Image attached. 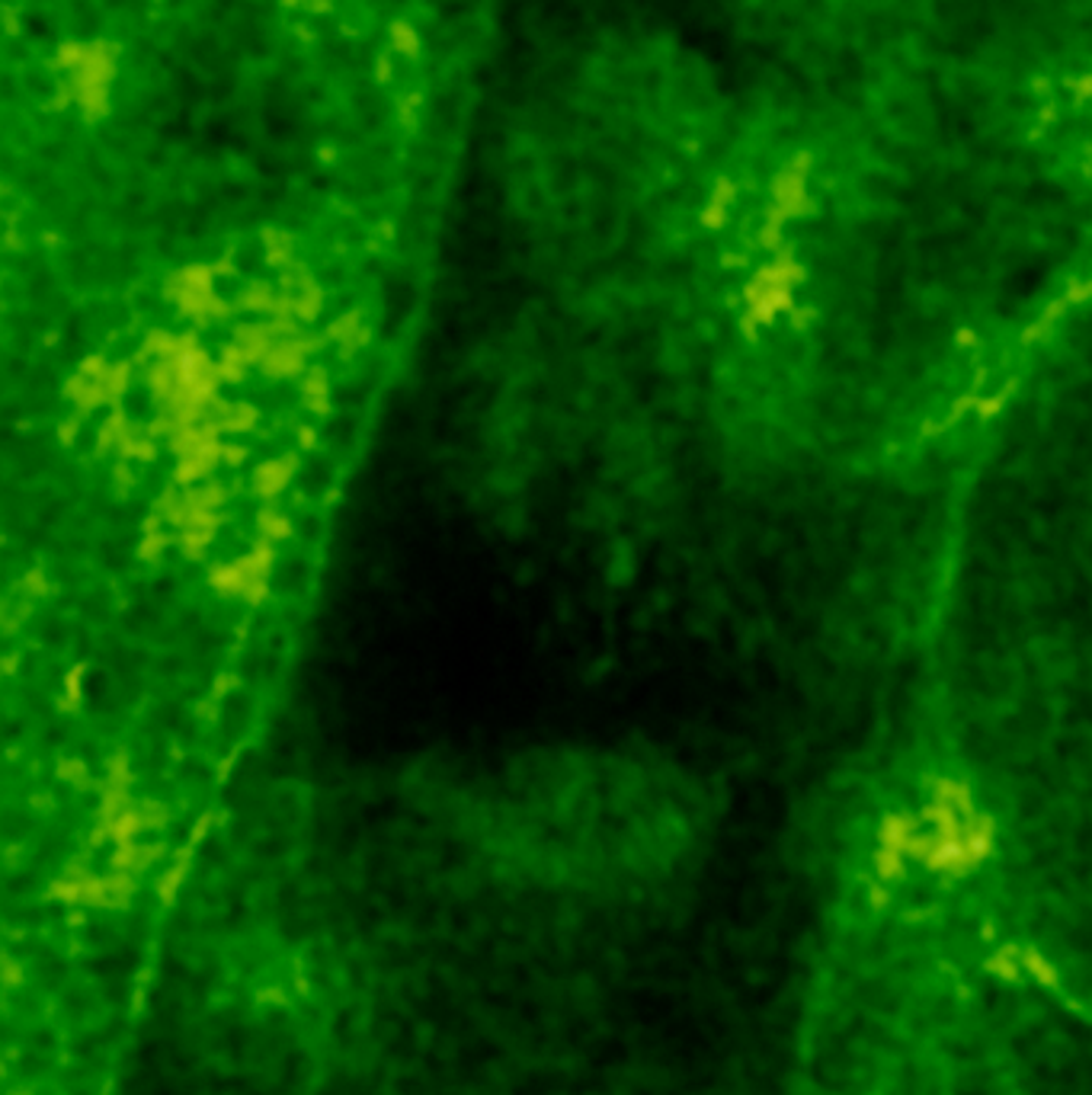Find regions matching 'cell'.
I'll use <instances>...</instances> for the list:
<instances>
[{
    "label": "cell",
    "mask_w": 1092,
    "mask_h": 1095,
    "mask_svg": "<svg viewBox=\"0 0 1092 1095\" xmlns=\"http://www.w3.org/2000/svg\"><path fill=\"white\" fill-rule=\"evenodd\" d=\"M388 36H391V48L397 52V55H404V58H417V55H420V36H417V29H413L411 23H404V19H394V23H391V32H388Z\"/></svg>",
    "instance_id": "cell-19"
},
{
    "label": "cell",
    "mask_w": 1092,
    "mask_h": 1095,
    "mask_svg": "<svg viewBox=\"0 0 1092 1095\" xmlns=\"http://www.w3.org/2000/svg\"><path fill=\"white\" fill-rule=\"evenodd\" d=\"M80 682H84V666H77L71 670V679H67V692H65V711H74L80 708Z\"/></svg>",
    "instance_id": "cell-27"
},
{
    "label": "cell",
    "mask_w": 1092,
    "mask_h": 1095,
    "mask_svg": "<svg viewBox=\"0 0 1092 1095\" xmlns=\"http://www.w3.org/2000/svg\"><path fill=\"white\" fill-rule=\"evenodd\" d=\"M282 3H286V7H301L305 0H282Z\"/></svg>",
    "instance_id": "cell-34"
},
{
    "label": "cell",
    "mask_w": 1092,
    "mask_h": 1095,
    "mask_svg": "<svg viewBox=\"0 0 1092 1095\" xmlns=\"http://www.w3.org/2000/svg\"><path fill=\"white\" fill-rule=\"evenodd\" d=\"M173 445V455H176V474H173V484H180V487H190L192 480H202L209 478L215 465L221 461L225 455V445L218 442V430L209 426V423H202V426H192V430L180 432L176 439H170Z\"/></svg>",
    "instance_id": "cell-4"
},
{
    "label": "cell",
    "mask_w": 1092,
    "mask_h": 1095,
    "mask_svg": "<svg viewBox=\"0 0 1092 1095\" xmlns=\"http://www.w3.org/2000/svg\"><path fill=\"white\" fill-rule=\"evenodd\" d=\"M128 426H132V423L125 420L119 410H115L109 420H103V426H100V451L119 449V442H122V436H125Z\"/></svg>",
    "instance_id": "cell-21"
},
{
    "label": "cell",
    "mask_w": 1092,
    "mask_h": 1095,
    "mask_svg": "<svg viewBox=\"0 0 1092 1095\" xmlns=\"http://www.w3.org/2000/svg\"><path fill=\"white\" fill-rule=\"evenodd\" d=\"M23 589H26V599H42V596L52 589V583L45 580L42 570H29V574L23 576Z\"/></svg>",
    "instance_id": "cell-26"
},
{
    "label": "cell",
    "mask_w": 1092,
    "mask_h": 1095,
    "mask_svg": "<svg viewBox=\"0 0 1092 1095\" xmlns=\"http://www.w3.org/2000/svg\"><path fill=\"white\" fill-rule=\"evenodd\" d=\"M257 528H259V538H266V541H282V538H288V532H292V522H288V516L282 513V509L263 506L259 509V516H257Z\"/></svg>",
    "instance_id": "cell-17"
},
{
    "label": "cell",
    "mask_w": 1092,
    "mask_h": 1095,
    "mask_svg": "<svg viewBox=\"0 0 1092 1095\" xmlns=\"http://www.w3.org/2000/svg\"><path fill=\"white\" fill-rule=\"evenodd\" d=\"M231 343L238 346L244 359L250 365L253 362H263V355L269 353V346L276 343V334H273V324L269 320H250V324H240L234 330V340Z\"/></svg>",
    "instance_id": "cell-10"
},
{
    "label": "cell",
    "mask_w": 1092,
    "mask_h": 1095,
    "mask_svg": "<svg viewBox=\"0 0 1092 1095\" xmlns=\"http://www.w3.org/2000/svg\"><path fill=\"white\" fill-rule=\"evenodd\" d=\"M218 528H221V513H209V516L192 519L190 526L176 528V532H173V541L183 548V554L186 557H202L205 545L215 538Z\"/></svg>",
    "instance_id": "cell-11"
},
{
    "label": "cell",
    "mask_w": 1092,
    "mask_h": 1095,
    "mask_svg": "<svg viewBox=\"0 0 1092 1095\" xmlns=\"http://www.w3.org/2000/svg\"><path fill=\"white\" fill-rule=\"evenodd\" d=\"M263 250H266V259L276 269H286L288 263L295 259L292 234H286V231H279V228H266V231H263Z\"/></svg>",
    "instance_id": "cell-16"
},
{
    "label": "cell",
    "mask_w": 1092,
    "mask_h": 1095,
    "mask_svg": "<svg viewBox=\"0 0 1092 1095\" xmlns=\"http://www.w3.org/2000/svg\"><path fill=\"white\" fill-rule=\"evenodd\" d=\"M321 340L317 336H305V334H295V336H282L276 343L269 346V353L263 355V362L259 368L269 375V378H282V375H295L305 368L308 355L314 353Z\"/></svg>",
    "instance_id": "cell-6"
},
{
    "label": "cell",
    "mask_w": 1092,
    "mask_h": 1095,
    "mask_svg": "<svg viewBox=\"0 0 1092 1095\" xmlns=\"http://www.w3.org/2000/svg\"><path fill=\"white\" fill-rule=\"evenodd\" d=\"M3 670L13 672V670H17V660H13V657H7V660H3Z\"/></svg>",
    "instance_id": "cell-33"
},
{
    "label": "cell",
    "mask_w": 1092,
    "mask_h": 1095,
    "mask_svg": "<svg viewBox=\"0 0 1092 1095\" xmlns=\"http://www.w3.org/2000/svg\"><path fill=\"white\" fill-rule=\"evenodd\" d=\"M109 372H113V362H109L106 355H90V359H84L80 368L71 375L65 394H67V401L74 403V417H86V413H93L96 407L109 403V388H106Z\"/></svg>",
    "instance_id": "cell-5"
},
{
    "label": "cell",
    "mask_w": 1092,
    "mask_h": 1095,
    "mask_svg": "<svg viewBox=\"0 0 1092 1095\" xmlns=\"http://www.w3.org/2000/svg\"><path fill=\"white\" fill-rule=\"evenodd\" d=\"M215 276H218L215 266H202V263L176 269V272L167 276L163 292H167V298H170L173 305L180 307L196 327H205V324H211V320H218V317H228L231 311H234V305H228V301L211 288Z\"/></svg>",
    "instance_id": "cell-1"
},
{
    "label": "cell",
    "mask_w": 1092,
    "mask_h": 1095,
    "mask_svg": "<svg viewBox=\"0 0 1092 1095\" xmlns=\"http://www.w3.org/2000/svg\"><path fill=\"white\" fill-rule=\"evenodd\" d=\"M301 401H305L308 413H314V417H327L330 413V382H327V372L324 368H308L305 378H301Z\"/></svg>",
    "instance_id": "cell-13"
},
{
    "label": "cell",
    "mask_w": 1092,
    "mask_h": 1095,
    "mask_svg": "<svg viewBox=\"0 0 1092 1095\" xmlns=\"http://www.w3.org/2000/svg\"><path fill=\"white\" fill-rule=\"evenodd\" d=\"M244 458H247L244 445H225V455H221V461H228V465H240Z\"/></svg>",
    "instance_id": "cell-30"
},
{
    "label": "cell",
    "mask_w": 1092,
    "mask_h": 1095,
    "mask_svg": "<svg viewBox=\"0 0 1092 1095\" xmlns=\"http://www.w3.org/2000/svg\"><path fill=\"white\" fill-rule=\"evenodd\" d=\"M218 362H221V368H225V378H228V382H240V378H244V368L250 365L234 343L225 346V353L218 355Z\"/></svg>",
    "instance_id": "cell-23"
},
{
    "label": "cell",
    "mask_w": 1092,
    "mask_h": 1095,
    "mask_svg": "<svg viewBox=\"0 0 1092 1095\" xmlns=\"http://www.w3.org/2000/svg\"><path fill=\"white\" fill-rule=\"evenodd\" d=\"M132 484H135L132 471L125 468V465H119V468H115V490H119V493H125V487L132 490Z\"/></svg>",
    "instance_id": "cell-29"
},
{
    "label": "cell",
    "mask_w": 1092,
    "mask_h": 1095,
    "mask_svg": "<svg viewBox=\"0 0 1092 1095\" xmlns=\"http://www.w3.org/2000/svg\"><path fill=\"white\" fill-rule=\"evenodd\" d=\"M298 439H301V445H311V442H314V432L308 430V426H301V430H298Z\"/></svg>",
    "instance_id": "cell-31"
},
{
    "label": "cell",
    "mask_w": 1092,
    "mask_h": 1095,
    "mask_svg": "<svg viewBox=\"0 0 1092 1095\" xmlns=\"http://www.w3.org/2000/svg\"><path fill=\"white\" fill-rule=\"evenodd\" d=\"M119 455L122 461H151L157 455V436L144 426H128L119 442Z\"/></svg>",
    "instance_id": "cell-14"
},
{
    "label": "cell",
    "mask_w": 1092,
    "mask_h": 1095,
    "mask_svg": "<svg viewBox=\"0 0 1092 1095\" xmlns=\"http://www.w3.org/2000/svg\"><path fill=\"white\" fill-rule=\"evenodd\" d=\"M305 7L308 10H317V13H321V10L330 7V0H305Z\"/></svg>",
    "instance_id": "cell-32"
},
{
    "label": "cell",
    "mask_w": 1092,
    "mask_h": 1095,
    "mask_svg": "<svg viewBox=\"0 0 1092 1095\" xmlns=\"http://www.w3.org/2000/svg\"><path fill=\"white\" fill-rule=\"evenodd\" d=\"M163 548H167V535H163V519L161 516H151L148 519V526H144V535H142V551L138 554L144 561H157L163 554Z\"/></svg>",
    "instance_id": "cell-20"
},
{
    "label": "cell",
    "mask_w": 1092,
    "mask_h": 1095,
    "mask_svg": "<svg viewBox=\"0 0 1092 1095\" xmlns=\"http://www.w3.org/2000/svg\"><path fill=\"white\" fill-rule=\"evenodd\" d=\"M375 77H378V80H384V84H388V80L394 77V65H391V58H388V55H382L378 61H375Z\"/></svg>",
    "instance_id": "cell-28"
},
{
    "label": "cell",
    "mask_w": 1092,
    "mask_h": 1095,
    "mask_svg": "<svg viewBox=\"0 0 1092 1095\" xmlns=\"http://www.w3.org/2000/svg\"><path fill=\"white\" fill-rule=\"evenodd\" d=\"M221 503H225V487H221L218 480H205L202 487H186L183 490L180 509L173 513V519L167 522V526H173V532H176V528L190 526L192 519L209 516V513H218Z\"/></svg>",
    "instance_id": "cell-7"
},
{
    "label": "cell",
    "mask_w": 1092,
    "mask_h": 1095,
    "mask_svg": "<svg viewBox=\"0 0 1092 1095\" xmlns=\"http://www.w3.org/2000/svg\"><path fill=\"white\" fill-rule=\"evenodd\" d=\"M279 292H273V286L266 282H250L234 301V311H247V314H273Z\"/></svg>",
    "instance_id": "cell-15"
},
{
    "label": "cell",
    "mask_w": 1092,
    "mask_h": 1095,
    "mask_svg": "<svg viewBox=\"0 0 1092 1095\" xmlns=\"http://www.w3.org/2000/svg\"><path fill=\"white\" fill-rule=\"evenodd\" d=\"M257 420H259L257 407H250V403H244V401H221V397L211 401L209 417H205V423L215 426L218 432H247L257 426Z\"/></svg>",
    "instance_id": "cell-9"
},
{
    "label": "cell",
    "mask_w": 1092,
    "mask_h": 1095,
    "mask_svg": "<svg viewBox=\"0 0 1092 1095\" xmlns=\"http://www.w3.org/2000/svg\"><path fill=\"white\" fill-rule=\"evenodd\" d=\"M324 307V292L317 288L314 279H308L305 286L295 288V317L298 320H314Z\"/></svg>",
    "instance_id": "cell-18"
},
{
    "label": "cell",
    "mask_w": 1092,
    "mask_h": 1095,
    "mask_svg": "<svg viewBox=\"0 0 1092 1095\" xmlns=\"http://www.w3.org/2000/svg\"><path fill=\"white\" fill-rule=\"evenodd\" d=\"M115 58H119L115 42H96V45H90V52H86L84 65L71 74L74 100H77V106H80V113H84L90 122H93V119H103L106 109H109V84H113V77H115Z\"/></svg>",
    "instance_id": "cell-2"
},
{
    "label": "cell",
    "mask_w": 1092,
    "mask_h": 1095,
    "mask_svg": "<svg viewBox=\"0 0 1092 1095\" xmlns=\"http://www.w3.org/2000/svg\"><path fill=\"white\" fill-rule=\"evenodd\" d=\"M327 336L343 349V355H353L369 343L372 334H369V324L363 320V311H349V314L336 317L334 324L327 327Z\"/></svg>",
    "instance_id": "cell-12"
},
{
    "label": "cell",
    "mask_w": 1092,
    "mask_h": 1095,
    "mask_svg": "<svg viewBox=\"0 0 1092 1095\" xmlns=\"http://www.w3.org/2000/svg\"><path fill=\"white\" fill-rule=\"evenodd\" d=\"M417 113H420V93H404L401 96V106H397V119L407 132L417 128Z\"/></svg>",
    "instance_id": "cell-24"
},
{
    "label": "cell",
    "mask_w": 1092,
    "mask_h": 1095,
    "mask_svg": "<svg viewBox=\"0 0 1092 1095\" xmlns=\"http://www.w3.org/2000/svg\"><path fill=\"white\" fill-rule=\"evenodd\" d=\"M295 471H298V455H292V451L279 455V458L263 461V465L253 471V490H257V497L273 503V499L292 484Z\"/></svg>",
    "instance_id": "cell-8"
},
{
    "label": "cell",
    "mask_w": 1092,
    "mask_h": 1095,
    "mask_svg": "<svg viewBox=\"0 0 1092 1095\" xmlns=\"http://www.w3.org/2000/svg\"><path fill=\"white\" fill-rule=\"evenodd\" d=\"M58 778H65V782H71V785H80V788L90 785V782H86L84 762H77V759H61V762H58Z\"/></svg>",
    "instance_id": "cell-25"
},
{
    "label": "cell",
    "mask_w": 1092,
    "mask_h": 1095,
    "mask_svg": "<svg viewBox=\"0 0 1092 1095\" xmlns=\"http://www.w3.org/2000/svg\"><path fill=\"white\" fill-rule=\"evenodd\" d=\"M86 52H90V45H84V42H67V45L58 48L55 67H61V71H67V74H74L77 67L86 61Z\"/></svg>",
    "instance_id": "cell-22"
},
{
    "label": "cell",
    "mask_w": 1092,
    "mask_h": 1095,
    "mask_svg": "<svg viewBox=\"0 0 1092 1095\" xmlns=\"http://www.w3.org/2000/svg\"><path fill=\"white\" fill-rule=\"evenodd\" d=\"M273 541L259 538L253 541L247 554L231 561L225 567H215L209 574L211 586L225 596H244L247 603H259L266 596L269 586V570H273Z\"/></svg>",
    "instance_id": "cell-3"
}]
</instances>
